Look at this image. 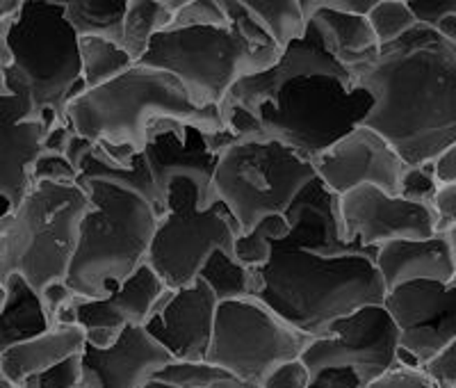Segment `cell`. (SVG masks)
<instances>
[{
    "label": "cell",
    "instance_id": "obj_1",
    "mask_svg": "<svg viewBox=\"0 0 456 388\" xmlns=\"http://www.w3.org/2000/svg\"><path fill=\"white\" fill-rule=\"evenodd\" d=\"M292 231L272 240L260 268L258 295L301 332L320 338L342 316L384 304L388 288L377 268V249L342 235L338 194L320 177L308 183L290 211Z\"/></svg>",
    "mask_w": 456,
    "mask_h": 388
},
{
    "label": "cell",
    "instance_id": "obj_2",
    "mask_svg": "<svg viewBox=\"0 0 456 388\" xmlns=\"http://www.w3.org/2000/svg\"><path fill=\"white\" fill-rule=\"evenodd\" d=\"M349 71L377 99L363 124L386 135L409 165L431 162L456 140V42L434 23L418 21Z\"/></svg>",
    "mask_w": 456,
    "mask_h": 388
},
{
    "label": "cell",
    "instance_id": "obj_3",
    "mask_svg": "<svg viewBox=\"0 0 456 388\" xmlns=\"http://www.w3.org/2000/svg\"><path fill=\"white\" fill-rule=\"evenodd\" d=\"M165 117L208 133L226 128L219 105L199 108L174 73L140 62L110 83L85 89L67 108L76 133L99 142L117 161L144 153L151 126Z\"/></svg>",
    "mask_w": 456,
    "mask_h": 388
},
{
    "label": "cell",
    "instance_id": "obj_4",
    "mask_svg": "<svg viewBox=\"0 0 456 388\" xmlns=\"http://www.w3.org/2000/svg\"><path fill=\"white\" fill-rule=\"evenodd\" d=\"M85 89L80 35L62 5L26 0L14 16H0V94L28 96L37 120L48 108L67 120Z\"/></svg>",
    "mask_w": 456,
    "mask_h": 388
},
{
    "label": "cell",
    "instance_id": "obj_5",
    "mask_svg": "<svg viewBox=\"0 0 456 388\" xmlns=\"http://www.w3.org/2000/svg\"><path fill=\"white\" fill-rule=\"evenodd\" d=\"M94 199L67 281L80 297L103 300L149 260L160 211L137 190L108 181H85Z\"/></svg>",
    "mask_w": 456,
    "mask_h": 388
},
{
    "label": "cell",
    "instance_id": "obj_6",
    "mask_svg": "<svg viewBox=\"0 0 456 388\" xmlns=\"http://www.w3.org/2000/svg\"><path fill=\"white\" fill-rule=\"evenodd\" d=\"M94 199L78 181H37L0 219V279L21 275L39 293L67 279Z\"/></svg>",
    "mask_w": 456,
    "mask_h": 388
},
{
    "label": "cell",
    "instance_id": "obj_7",
    "mask_svg": "<svg viewBox=\"0 0 456 388\" xmlns=\"http://www.w3.org/2000/svg\"><path fill=\"white\" fill-rule=\"evenodd\" d=\"M281 53L254 44L235 23L185 26L158 32L140 64L174 73L199 108H213L242 78L274 67Z\"/></svg>",
    "mask_w": 456,
    "mask_h": 388
},
{
    "label": "cell",
    "instance_id": "obj_8",
    "mask_svg": "<svg viewBox=\"0 0 456 388\" xmlns=\"http://www.w3.org/2000/svg\"><path fill=\"white\" fill-rule=\"evenodd\" d=\"M374 103V94L354 85L352 76L306 73L285 80L254 114L263 137L283 142L315 161L322 151L363 124Z\"/></svg>",
    "mask_w": 456,
    "mask_h": 388
},
{
    "label": "cell",
    "instance_id": "obj_9",
    "mask_svg": "<svg viewBox=\"0 0 456 388\" xmlns=\"http://www.w3.org/2000/svg\"><path fill=\"white\" fill-rule=\"evenodd\" d=\"M313 161L283 142L258 137H235L219 153L208 206L224 202L238 219L242 233H249L270 215H285L315 181Z\"/></svg>",
    "mask_w": 456,
    "mask_h": 388
},
{
    "label": "cell",
    "instance_id": "obj_10",
    "mask_svg": "<svg viewBox=\"0 0 456 388\" xmlns=\"http://www.w3.org/2000/svg\"><path fill=\"white\" fill-rule=\"evenodd\" d=\"M240 235L242 228L226 203L201 208L197 186L178 177L167 190V208L151 244L149 263L169 288H183L197 279L215 249L235 256Z\"/></svg>",
    "mask_w": 456,
    "mask_h": 388
},
{
    "label": "cell",
    "instance_id": "obj_11",
    "mask_svg": "<svg viewBox=\"0 0 456 388\" xmlns=\"http://www.w3.org/2000/svg\"><path fill=\"white\" fill-rule=\"evenodd\" d=\"M313 341L260 297L222 301L208 363L258 388L276 366L304 357Z\"/></svg>",
    "mask_w": 456,
    "mask_h": 388
},
{
    "label": "cell",
    "instance_id": "obj_12",
    "mask_svg": "<svg viewBox=\"0 0 456 388\" xmlns=\"http://www.w3.org/2000/svg\"><path fill=\"white\" fill-rule=\"evenodd\" d=\"M399 354L402 343L395 318L384 304H368L338 318L327 336L315 338L301 359L313 375L324 367H354L365 388L393 367Z\"/></svg>",
    "mask_w": 456,
    "mask_h": 388
},
{
    "label": "cell",
    "instance_id": "obj_13",
    "mask_svg": "<svg viewBox=\"0 0 456 388\" xmlns=\"http://www.w3.org/2000/svg\"><path fill=\"white\" fill-rule=\"evenodd\" d=\"M342 235L349 243L381 247L393 240H420L438 233L434 203L413 202L365 183L338 197Z\"/></svg>",
    "mask_w": 456,
    "mask_h": 388
},
{
    "label": "cell",
    "instance_id": "obj_14",
    "mask_svg": "<svg viewBox=\"0 0 456 388\" xmlns=\"http://www.w3.org/2000/svg\"><path fill=\"white\" fill-rule=\"evenodd\" d=\"M235 137L238 135L231 128L208 133L199 126L174 120V117L158 120L151 126L144 158L149 161L153 178L160 187L165 208L167 190H169L171 181L178 177L190 178L199 190L201 208H210L208 206V194H210V186H213L215 171H217L219 153Z\"/></svg>",
    "mask_w": 456,
    "mask_h": 388
},
{
    "label": "cell",
    "instance_id": "obj_15",
    "mask_svg": "<svg viewBox=\"0 0 456 388\" xmlns=\"http://www.w3.org/2000/svg\"><path fill=\"white\" fill-rule=\"evenodd\" d=\"M384 306L397 322L402 350L422 366L456 341V281H409L388 290Z\"/></svg>",
    "mask_w": 456,
    "mask_h": 388
},
{
    "label": "cell",
    "instance_id": "obj_16",
    "mask_svg": "<svg viewBox=\"0 0 456 388\" xmlns=\"http://www.w3.org/2000/svg\"><path fill=\"white\" fill-rule=\"evenodd\" d=\"M313 165L324 186L340 197L365 183L379 186L390 194H399L409 162L386 135L372 126L361 124L327 151H322Z\"/></svg>",
    "mask_w": 456,
    "mask_h": 388
},
{
    "label": "cell",
    "instance_id": "obj_17",
    "mask_svg": "<svg viewBox=\"0 0 456 388\" xmlns=\"http://www.w3.org/2000/svg\"><path fill=\"white\" fill-rule=\"evenodd\" d=\"M217 309L213 288L197 277L183 288L167 290L144 326L176 361H208Z\"/></svg>",
    "mask_w": 456,
    "mask_h": 388
},
{
    "label": "cell",
    "instance_id": "obj_18",
    "mask_svg": "<svg viewBox=\"0 0 456 388\" xmlns=\"http://www.w3.org/2000/svg\"><path fill=\"white\" fill-rule=\"evenodd\" d=\"M174 354L144 325H128L112 347L85 345V388H146Z\"/></svg>",
    "mask_w": 456,
    "mask_h": 388
},
{
    "label": "cell",
    "instance_id": "obj_19",
    "mask_svg": "<svg viewBox=\"0 0 456 388\" xmlns=\"http://www.w3.org/2000/svg\"><path fill=\"white\" fill-rule=\"evenodd\" d=\"M46 124L23 94H0V194L7 211L23 202L35 181L32 169L44 153Z\"/></svg>",
    "mask_w": 456,
    "mask_h": 388
},
{
    "label": "cell",
    "instance_id": "obj_20",
    "mask_svg": "<svg viewBox=\"0 0 456 388\" xmlns=\"http://www.w3.org/2000/svg\"><path fill=\"white\" fill-rule=\"evenodd\" d=\"M306 73H333V76H352L345 64L333 55L322 39L320 30L313 21H308L306 32L290 42L281 53L279 62L265 71L254 76L242 78L235 85L224 101L235 103L254 114L263 103L272 99V94L295 76H306ZM222 101V103H224Z\"/></svg>",
    "mask_w": 456,
    "mask_h": 388
},
{
    "label": "cell",
    "instance_id": "obj_21",
    "mask_svg": "<svg viewBox=\"0 0 456 388\" xmlns=\"http://www.w3.org/2000/svg\"><path fill=\"white\" fill-rule=\"evenodd\" d=\"M377 268L386 288L409 281H456V228L420 240H393L377 249Z\"/></svg>",
    "mask_w": 456,
    "mask_h": 388
},
{
    "label": "cell",
    "instance_id": "obj_22",
    "mask_svg": "<svg viewBox=\"0 0 456 388\" xmlns=\"http://www.w3.org/2000/svg\"><path fill=\"white\" fill-rule=\"evenodd\" d=\"M167 290L169 285L146 260L135 275L128 277L119 288H114L103 300L80 297L78 306H76L78 322L85 329L108 326V329H119V332H124L128 325H146Z\"/></svg>",
    "mask_w": 456,
    "mask_h": 388
},
{
    "label": "cell",
    "instance_id": "obj_23",
    "mask_svg": "<svg viewBox=\"0 0 456 388\" xmlns=\"http://www.w3.org/2000/svg\"><path fill=\"white\" fill-rule=\"evenodd\" d=\"M87 345V329L78 322H55L46 332L0 350V375L23 384L32 375L80 354Z\"/></svg>",
    "mask_w": 456,
    "mask_h": 388
},
{
    "label": "cell",
    "instance_id": "obj_24",
    "mask_svg": "<svg viewBox=\"0 0 456 388\" xmlns=\"http://www.w3.org/2000/svg\"><path fill=\"white\" fill-rule=\"evenodd\" d=\"M51 325L42 293L26 277L0 279V350L46 332Z\"/></svg>",
    "mask_w": 456,
    "mask_h": 388
},
{
    "label": "cell",
    "instance_id": "obj_25",
    "mask_svg": "<svg viewBox=\"0 0 456 388\" xmlns=\"http://www.w3.org/2000/svg\"><path fill=\"white\" fill-rule=\"evenodd\" d=\"M76 169L80 174V186L85 181H94L96 178V181H108L114 183V186L130 187V190H137L149 202L156 203L160 215L165 212V199H162L160 187H158L156 178H153V171H151L144 153L135 155L130 161H117L99 142H89L85 153L80 155V161L76 162Z\"/></svg>",
    "mask_w": 456,
    "mask_h": 388
},
{
    "label": "cell",
    "instance_id": "obj_26",
    "mask_svg": "<svg viewBox=\"0 0 456 388\" xmlns=\"http://www.w3.org/2000/svg\"><path fill=\"white\" fill-rule=\"evenodd\" d=\"M311 21L317 26L329 51L347 69L372 60L381 46L368 14L322 10Z\"/></svg>",
    "mask_w": 456,
    "mask_h": 388
},
{
    "label": "cell",
    "instance_id": "obj_27",
    "mask_svg": "<svg viewBox=\"0 0 456 388\" xmlns=\"http://www.w3.org/2000/svg\"><path fill=\"white\" fill-rule=\"evenodd\" d=\"M64 7L69 23L80 37H105L112 42L124 39V19L128 0H48Z\"/></svg>",
    "mask_w": 456,
    "mask_h": 388
},
{
    "label": "cell",
    "instance_id": "obj_28",
    "mask_svg": "<svg viewBox=\"0 0 456 388\" xmlns=\"http://www.w3.org/2000/svg\"><path fill=\"white\" fill-rule=\"evenodd\" d=\"M199 277L213 288L219 304L256 297L260 290V268H249V265L240 263L235 256H231L224 249H215L199 272Z\"/></svg>",
    "mask_w": 456,
    "mask_h": 388
},
{
    "label": "cell",
    "instance_id": "obj_29",
    "mask_svg": "<svg viewBox=\"0 0 456 388\" xmlns=\"http://www.w3.org/2000/svg\"><path fill=\"white\" fill-rule=\"evenodd\" d=\"M174 14L176 12L165 5L162 0H128L121 46L135 57V62H140L144 53L149 51L153 37L171 28Z\"/></svg>",
    "mask_w": 456,
    "mask_h": 388
},
{
    "label": "cell",
    "instance_id": "obj_30",
    "mask_svg": "<svg viewBox=\"0 0 456 388\" xmlns=\"http://www.w3.org/2000/svg\"><path fill=\"white\" fill-rule=\"evenodd\" d=\"M80 55H83V78L87 89L110 83L137 64L135 57L119 42L105 37H80Z\"/></svg>",
    "mask_w": 456,
    "mask_h": 388
},
{
    "label": "cell",
    "instance_id": "obj_31",
    "mask_svg": "<svg viewBox=\"0 0 456 388\" xmlns=\"http://www.w3.org/2000/svg\"><path fill=\"white\" fill-rule=\"evenodd\" d=\"M256 21L270 32L281 48L299 39L308 28L299 0H238Z\"/></svg>",
    "mask_w": 456,
    "mask_h": 388
},
{
    "label": "cell",
    "instance_id": "obj_32",
    "mask_svg": "<svg viewBox=\"0 0 456 388\" xmlns=\"http://www.w3.org/2000/svg\"><path fill=\"white\" fill-rule=\"evenodd\" d=\"M146 388H256L208 361H174Z\"/></svg>",
    "mask_w": 456,
    "mask_h": 388
},
{
    "label": "cell",
    "instance_id": "obj_33",
    "mask_svg": "<svg viewBox=\"0 0 456 388\" xmlns=\"http://www.w3.org/2000/svg\"><path fill=\"white\" fill-rule=\"evenodd\" d=\"M379 42L390 44L411 30L415 23L420 21L415 14L413 5L406 0H381L377 7L368 14Z\"/></svg>",
    "mask_w": 456,
    "mask_h": 388
},
{
    "label": "cell",
    "instance_id": "obj_34",
    "mask_svg": "<svg viewBox=\"0 0 456 388\" xmlns=\"http://www.w3.org/2000/svg\"><path fill=\"white\" fill-rule=\"evenodd\" d=\"M365 388H438L434 377L427 373V367L420 361H415L409 352L402 350L399 361L386 373L379 375L377 379L368 384Z\"/></svg>",
    "mask_w": 456,
    "mask_h": 388
},
{
    "label": "cell",
    "instance_id": "obj_35",
    "mask_svg": "<svg viewBox=\"0 0 456 388\" xmlns=\"http://www.w3.org/2000/svg\"><path fill=\"white\" fill-rule=\"evenodd\" d=\"M83 386V352L67 361L48 367L44 373L32 375L21 388H78Z\"/></svg>",
    "mask_w": 456,
    "mask_h": 388
},
{
    "label": "cell",
    "instance_id": "obj_36",
    "mask_svg": "<svg viewBox=\"0 0 456 388\" xmlns=\"http://www.w3.org/2000/svg\"><path fill=\"white\" fill-rule=\"evenodd\" d=\"M185 26H231L222 0H192L174 14L171 28Z\"/></svg>",
    "mask_w": 456,
    "mask_h": 388
},
{
    "label": "cell",
    "instance_id": "obj_37",
    "mask_svg": "<svg viewBox=\"0 0 456 388\" xmlns=\"http://www.w3.org/2000/svg\"><path fill=\"white\" fill-rule=\"evenodd\" d=\"M441 183L436 178L434 162H425V165H409L402 178V197L413 199V202L434 203L436 192H438Z\"/></svg>",
    "mask_w": 456,
    "mask_h": 388
},
{
    "label": "cell",
    "instance_id": "obj_38",
    "mask_svg": "<svg viewBox=\"0 0 456 388\" xmlns=\"http://www.w3.org/2000/svg\"><path fill=\"white\" fill-rule=\"evenodd\" d=\"M272 256V238L263 228V224L249 233H242L235 243V259L249 268H263Z\"/></svg>",
    "mask_w": 456,
    "mask_h": 388
},
{
    "label": "cell",
    "instance_id": "obj_39",
    "mask_svg": "<svg viewBox=\"0 0 456 388\" xmlns=\"http://www.w3.org/2000/svg\"><path fill=\"white\" fill-rule=\"evenodd\" d=\"M313 382L311 367L304 359H290L272 370L258 388H308Z\"/></svg>",
    "mask_w": 456,
    "mask_h": 388
},
{
    "label": "cell",
    "instance_id": "obj_40",
    "mask_svg": "<svg viewBox=\"0 0 456 388\" xmlns=\"http://www.w3.org/2000/svg\"><path fill=\"white\" fill-rule=\"evenodd\" d=\"M80 174L69 161L67 155L62 153H46L44 151L39 155V161L35 162L32 169V181H78Z\"/></svg>",
    "mask_w": 456,
    "mask_h": 388
},
{
    "label": "cell",
    "instance_id": "obj_41",
    "mask_svg": "<svg viewBox=\"0 0 456 388\" xmlns=\"http://www.w3.org/2000/svg\"><path fill=\"white\" fill-rule=\"evenodd\" d=\"M425 367L438 388H456V341H452L436 357H431Z\"/></svg>",
    "mask_w": 456,
    "mask_h": 388
},
{
    "label": "cell",
    "instance_id": "obj_42",
    "mask_svg": "<svg viewBox=\"0 0 456 388\" xmlns=\"http://www.w3.org/2000/svg\"><path fill=\"white\" fill-rule=\"evenodd\" d=\"M304 16L311 21L313 16L322 10L354 12V14H370L381 0H299Z\"/></svg>",
    "mask_w": 456,
    "mask_h": 388
},
{
    "label": "cell",
    "instance_id": "obj_43",
    "mask_svg": "<svg viewBox=\"0 0 456 388\" xmlns=\"http://www.w3.org/2000/svg\"><path fill=\"white\" fill-rule=\"evenodd\" d=\"M78 293L71 288V284H69L67 279H60V281H53V284H48L46 288L42 290V301H44V309H46L48 318H51V322L55 325L57 316L62 313L67 306H71L73 301L78 300Z\"/></svg>",
    "mask_w": 456,
    "mask_h": 388
},
{
    "label": "cell",
    "instance_id": "obj_44",
    "mask_svg": "<svg viewBox=\"0 0 456 388\" xmlns=\"http://www.w3.org/2000/svg\"><path fill=\"white\" fill-rule=\"evenodd\" d=\"M436 215H438V233L456 228V183H441L434 199Z\"/></svg>",
    "mask_w": 456,
    "mask_h": 388
},
{
    "label": "cell",
    "instance_id": "obj_45",
    "mask_svg": "<svg viewBox=\"0 0 456 388\" xmlns=\"http://www.w3.org/2000/svg\"><path fill=\"white\" fill-rule=\"evenodd\" d=\"M308 388H363V382L354 367H324L313 375Z\"/></svg>",
    "mask_w": 456,
    "mask_h": 388
},
{
    "label": "cell",
    "instance_id": "obj_46",
    "mask_svg": "<svg viewBox=\"0 0 456 388\" xmlns=\"http://www.w3.org/2000/svg\"><path fill=\"white\" fill-rule=\"evenodd\" d=\"M73 133H76V128H73L69 120L62 121V124L53 126L46 133V137H44V151H46V153L67 155V146L69 142H71Z\"/></svg>",
    "mask_w": 456,
    "mask_h": 388
},
{
    "label": "cell",
    "instance_id": "obj_47",
    "mask_svg": "<svg viewBox=\"0 0 456 388\" xmlns=\"http://www.w3.org/2000/svg\"><path fill=\"white\" fill-rule=\"evenodd\" d=\"M431 162H434V171L438 183H456V140L452 142L447 149H443L441 153L436 155Z\"/></svg>",
    "mask_w": 456,
    "mask_h": 388
},
{
    "label": "cell",
    "instance_id": "obj_48",
    "mask_svg": "<svg viewBox=\"0 0 456 388\" xmlns=\"http://www.w3.org/2000/svg\"><path fill=\"white\" fill-rule=\"evenodd\" d=\"M119 329H108V326H94V329H87V343L96 347H112L114 343L119 341Z\"/></svg>",
    "mask_w": 456,
    "mask_h": 388
},
{
    "label": "cell",
    "instance_id": "obj_49",
    "mask_svg": "<svg viewBox=\"0 0 456 388\" xmlns=\"http://www.w3.org/2000/svg\"><path fill=\"white\" fill-rule=\"evenodd\" d=\"M434 26L438 28V32H441V35H445L447 39L456 42V12H447V14H443L441 19L434 23Z\"/></svg>",
    "mask_w": 456,
    "mask_h": 388
},
{
    "label": "cell",
    "instance_id": "obj_50",
    "mask_svg": "<svg viewBox=\"0 0 456 388\" xmlns=\"http://www.w3.org/2000/svg\"><path fill=\"white\" fill-rule=\"evenodd\" d=\"M26 5V0H0V16H14Z\"/></svg>",
    "mask_w": 456,
    "mask_h": 388
},
{
    "label": "cell",
    "instance_id": "obj_51",
    "mask_svg": "<svg viewBox=\"0 0 456 388\" xmlns=\"http://www.w3.org/2000/svg\"><path fill=\"white\" fill-rule=\"evenodd\" d=\"M162 3H165V5H169L174 12H178L181 7H185L187 3H192V0H162Z\"/></svg>",
    "mask_w": 456,
    "mask_h": 388
},
{
    "label": "cell",
    "instance_id": "obj_52",
    "mask_svg": "<svg viewBox=\"0 0 456 388\" xmlns=\"http://www.w3.org/2000/svg\"><path fill=\"white\" fill-rule=\"evenodd\" d=\"M0 388H21V384L12 382L10 377H5V375H0Z\"/></svg>",
    "mask_w": 456,
    "mask_h": 388
},
{
    "label": "cell",
    "instance_id": "obj_53",
    "mask_svg": "<svg viewBox=\"0 0 456 388\" xmlns=\"http://www.w3.org/2000/svg\"><path fill=\"white\" fill-rule=\"evenodd\" d=\"M406 3H418V0H406Z\"/></svg>",
    "mask_w": 456,
    "mask_h": 388
},
{
    "label": "cell",
    "instance_id": "obj_54",
    "mask_svg": "<svg viewBox=\"0 0 456 388\" xmlns=\"http://www.w3.org/2000/svg\"><path fill=\"white\" fill-rule=\"evenodd\" d=\"M78 388H85V386H78Z\"/></svg>",
    "mask_w": 456,
    "mask_h": 388
}]
</instances>
